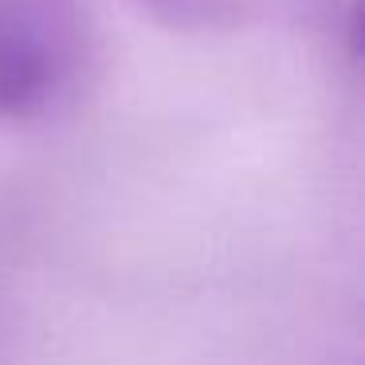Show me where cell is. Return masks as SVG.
I'll return each instance as SVG.
<instances>
[{"label": "cell", "mask_w": 365, "mask_h": 365, "mask_svg": "<svg viewBox=\"0 0 365 365\" xmlns=\"http://www.w3.org/2000/svg\"><path fill=\"white\" fill-rule=\"evenodd\" d=\"M71 0H0V114L32 118L79 67Z\"/></svg>", "instance_id": "6da1fadb"}]
</instances>
